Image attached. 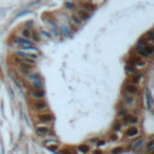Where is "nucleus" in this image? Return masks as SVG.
Masks as SVG:
<instances>
[{"label":"nucleus","mask_w":154,"mask_h":154,"mask_svg":"<svg viewBox=\"0 0 154 154\" xmlns=\"http://www.w3.org/2000/svg\"><path fill=\"white\" fill-rule=\"evenodd\" d=\"M15 42H16L21 48H23V50H34V51H36V47H35V46H34V45L25 37H17Z\"/></svg>","instance_id":"obj_1"},{"label":"nucleus","mask_w":154,"mask_h":154,"mask_svg":"<svg viewBox=\"0 0 154 154\" xmlns=\"http://www.w3.org/2000/svg\"><path fill=\"white\" fill-rule=\"evenodd\" d=\"M135 50H136V52H137L142 58H148L149 55H150V53L148 52L147 47H146V41H140V42L136 45Z\"/></svg>","instance_id":"obj_2"},{"label":"nucleus","mask_w":154,"mask_h":154,"mask_svg":"<svg viewBox=\"0 0 154 154\" xmlns=\"http://www.w3.org/2000/svg\"><path fill=\"white\" fill-rule=\"evenodd\" d=\"M33 107L37 111H42V110H46V108H47V104H46L42 99H36L33 102Z\"/></svg>","instance_id":"obj_3"},{"label":"nucleus","mask_w":154,"mask_h":154,"mask_svg":"<svg viewBox=\"0 0 154 154\" xmlns=\"http://www.w3.org/2000/svg\"><path fill=\"white\" fill-rule=\"evenodd\" d=\"M19 71L22 72L23 75H28L29 72L33 71V65H29V64H24L19 61Z\"/></svg>","instance_id":"obj_4"},{"label":"nucleus","mask_w":154,"mask_h":154,"mask_svg":"<svg viewBox=\"0 0 154 154\" xmlns=\"http://www.w3.org/2000/svg\"><path fill=\"white\" fill-rule=\"evenodd\" d=\"M38 121L42 122V123H50V122L53 121V116L51 113H42V114H38L37 116Z\"/></svg>","instance_id":"obj_5"},{"label":"nucleus","mask_w":154,"mask_h":154,"mask_svg":"<svg viewBox=\"0 0 154 154\" xmlns=\"http://www.w3.org/2000/svg\"><path fill=\"white\" fill-rule=\"evenodd\" d=\"M30 95H31L33 98H35V99H44L45 90H44V89H35V88H34L33 90H31Z\"/></svg>","instance_id":"obj_6"},{"label":"nucleus","mask_w":154,"mask_h":154,"mask_svg":"<svg viewBox=\"0 0 154 154\" xmlns=\"http://www.w3.org/2000/svg\"><path fill=\"white\" fill-rule=\"evenodd\" d=\"M125 90H127L128 94H131V95H135V94H137L138 92V88H137V84H127L125 86Z\"/></svg>","instance_id":"obj_7"},{"label":"nucleus","mask_w":154,"mask_h":154,"mask_svg":"<svg viewBox=\"0 0 154 154\" xmlns=\"http://www.w3.org/2000/svg\"><path fill=\"white\" fill-rule=\"evenodd\" d=\"M18 57H19V58L34 59V60H36V58H37V55H36V54H33V53H27V52H23V51H19V52H18Z\"/></svg>","instance_id":"obj_8"},{"label":"nucleus","mask_w":154,"mask_h":154,"mask_svg":"<svg viewBox=\"0 0 154 154\" xmlns=\"http://www.w3.org/2000/svg\"><path fill=\"white\" fill-rule=\"evenodd\" d=\"M36 132L40 136H46V135H48L51 132V130L47 127H37L36 128Z\"/></svg>","instance_id":"obj_9"},{"label":"nucleus","mask_w":154,"mask_h":154,"mask_svg":"<svg viewBox=\"0 0 154 154\" xmlns=\"http://www.w3.org/2000/svg\"><path fill=\"white\" fill-rule=\"evenodd\" d=\"M138 134V130L136 129L135 127H131V128H129L127 131H125V135H127L128 137H132V136H136Z\"/></svg>","instance_id":"obj_10"},{"label":"nucleus","mask_w":154,"mask_h":154,"mask_svg":"<svg viewBox=\"0 0 154 154\" xmlns=\"http://www.w3.org/2000/svg\"><path fill=\"white\" fill-rule=\"evenodd\" d=\"M144 93H146V101H147V108H150L152 107V95H150V92H149L148 88H146L144 90Z\"/></svg>","instance_id":"obj_11"},{"label":"nucleus","mask_w":154,"mask_h":154,"mask_svg":"<svg viewBox=\"0 0 154 154\" xmlns=\"http://www.w3.org/2000/svg\"><path fill=\"white\" fill-rule=\"evenodd\" d=\"M27 78L29 80V81H31V82H34V81H37V80H41V76L38 75V73H35V72H29L27 75Z\"/></svg>","instance_id":"obj_12"},{"label":"nucleus","mask_w":154,"mask_h":154,"mask_svg":"<svg viewBox=\"0 0 154 154\" xmlns=\"http://www.w3.org/2000/svg\"><path fill=\"white\" fill-rule=\"evenodd\" d=\"M77 16L80 17L82 21H84V19H88L89 17H90V15H89V13H87V11L82 10V11H78V12H77Z\"/></svg>","instance_id":"obj_13"},{"label":"nucleus","mask_w":154,"mask_h":154,"mask_svg":"<svg viewBox=\"0 0 154 154\" xmlns=\"http://www.w3.org/2000/svg\"><path fill=\"white\" fill-rule=\"evenodd\" d=\"M141 78H142V75H140V73H134L131 76V83L137 84V83L141 81Z\"/></svg>","instance_id":"obj_14"},{"label":"nucleus","mask_w":154,"mask_h":154,"mask_svg":"<svg viewBox=\"0 0 154 154\" xmlns=\"http://www.w3.org/2000/svg\"><path fill=\"white\" fill-rule=\"evenodd\" d=\"M33 87L35 89H42V87H44V83H42V81H41V80L34 81V82H33Z\"/></svg>","instance_id":"obj_15"},{"label":"nucleus","mask_w":154,"mask_h":154,"mask_svg":"<svg viewBox=\"0 0 154 154\" xmlns=\"http://www.w3.org/2000/svg\"><path fill=\"white\" fill-rule=\"evenodd\" d=\"M19 61H21V63H24V64H29V65H34V64H35V60H34V59H28V58H21Z\"/></svg>","instance_id":"obj_16"},{"label":"nucleus","mask_w":154,"mask_h":154,"mask_svg":"<svg viewBox=\"0 0 154 154\" xmlns=\"http://www.w3.org/2000/svg\"><path fill=\"white\" fill-rule=\"evenodd\" d=\"M124 122H125V123H136V122H137V118L131 117V116H128L127 118H124Z\"/></svg>","instance_id":"obj_17"},{"label":"nucleus","mask_w":154,"mask_h":154,"mask_svg":"<svg viewBox=\"0 0 154 154\" xmlns=\"http://www.w3.org/2000/svg\"><path fill=\"white\" fill-rule=\"evenodd\" d=\"M78 150L82 152V153H87V152L89 150V147L87 146V144H81V146L78 147Z\"/></svg>","instance_id":"obj_18"},{"label":"nucleus","mask_w":154,"mask_h":154,"mask_svg":"<svg viewBox=\"0 0 154 154\" xmlns=\"http://www.w3.org/2000/svg\"><path fill=\"white\" fill-rule=\"evenodd\" d=\"M147 38L150 42H154V30H150V31L147 33Z\"/></svg>","instance_id":"obj_19"},{"label":"nucleus","mask_w":154,"mask_h":154,"mask_svg":"<svg viewBox=\"0 0 154 154\" xmlns=\"http://www.w3.org/2000/svg\"><path fill=\"white\" fill-rule=\"evenodd\" d=\"M22 35H23V37L29 38L30 37V35H31V33H30L29 29H24V30H22Z\"/></svg>","instance_id":"obj_20"},{"label":"nucleus","mask_w":154,"mask_h":154,"mask_svg":"<svg viewBox=\"0 0 154 154\" xmlns=\"http://www.w3.org/2000/svg\"><path fill=\"white\" fill-rule=\"evenodd\" d=\"M142 143H143L142 140H138L137 142L132 143V148H134V149H138L140 147H141V146H142Z\"/></svg>","instance_id":"obj_21"},{"label":"nucleus","mask_w":154,"mask_h":154,"mask_svg":"<svg viewBox=\"0 0 154 154\" xmlns=\"http://www.w3.org/2000/svg\"><path fill=\"white\" fill-rule=\"evenodd\" d=\"M30 37H33V40L35 41V42H38V41H40V36L37 35V33H36V31H33V33H31V35H30Z\"/></svg>","instance_id":"obj_22"},{"label":"nucleus","mask_w":154,"mask_h":154,"mask_svg":"<svg viewBox=\"0 0 154 154\" xmlns=\"http://www.w3.org/2000/svg\"><path fill=\"white\" fill-rule=\"evenodd\" d=\"M72 22H75L77 25H80V24L82 23V19H81L78 16H72Z\"/></svg>","instance_id":"obj_23"},{"label":"nucleus","mask_w":154,"mask_h":154,"mask_svg":"<svg viewBox=\"0 0 154 154\" xmlns=\"http://www.w3.org/2000/svg\"><path fill=\"white\" fill-rule=\"evenodd\" d=\"M47 147H48V149H50V150H52V152H55V150H58V144H57V143H55L54 146H50V144H48Z\"/></svg>","instance_id":"obj_24"},{"label":"nucleus","mask_w":154,"mask_h":154,"mask_svg":"<svg viewBox=\"0 0 154 154\" xmlns=\"http://www.w3.org/2000/svg\"><path fill=\"white\" fill-rule=\"evenodd\" d=\"M83 6L86 7V9H90V11H93L94 10V6L92 4H89V3H86V4H83Z\"/></svg>","instance_id":"obj_25"},{"label":"nucleus","mask_w":154,"mask_h":154,"mask_svg":"<svg viewBox=\"0 0 154 154\" xmlns=\"http://www.w3.org/2000/svg\"><path fill=\"white\" fill-rule=\"evenodd\" d=\"M122 150H123V148H122V147H117V148H114L113 150H112V153H113V154H118V153H121Z\"/></svg>","instance_id":"obj_26"},{"label":"nucleus","mask_w":154,"mask_h":154,"mask_svg":"<svg viewBox=\"0 0 154 154\" xmlns=\"http://www.w3.org/2000/svg\"><path fill=\"white\" fill-rule=\"evenodd\" d=\"M119 129H121V124H119V123H116L114 125H113V130H114V131H118Z\"/></svg>","instance_id":"obj_27"},{"label":"nucleus","mask_w":154,"mask_h":154,"mask_svg":"<svg viewBox=\"0 0 154 154\" xmlns=\"http://www.w3.org/2000/svg\"><path fill=\"white\" fill-rule=\"evenodd\" d=\"M51 143H57V141H55V140H50V141H46L45 144H46V146H48V144H51Z\"/></svg>","instance_id":"obj_28"},{"label":"nucleus","mask_w":154,"mask_h":154,"mask_svg":"<svg viewBox=\"0 0 154 154\" xmlns=\"http://www.w3.org/2000/svg\"><path fill=\"white\" fill-rule=\"evenodd\" d=\"M66 7H69V9H73V7H75V5H73V4H71V3H66Z\"/></svg>","instance_id":"obj_29"},{"label":"nucleus","mask_w":154,"mask_h":154,"mask_svg":"<svg viewBox=\"0 0 154 154\" xmlns=\"http://www.w3.org/2000/svg\"><path fill=\"white\" fill-rule=\"evenodd\" d=\"M104 144H105L104 141H100V142H99V146H104Z\"/></svg>","instance_id":"obj_30"},{"label":"nucleus","mask_w":154,"mask_h":154,"mask_svg":"<svg viewBox=\"0 0 154 154\" xmlns=\"http://www.w3.org/2000/svg\"><path fill=\"white\" fill-rule=\"evenodd\" d=\"M95 154H101V152H100V150H98V152H95Z\"/></svg>","instance_id":"obj_31"}]
</instances>
